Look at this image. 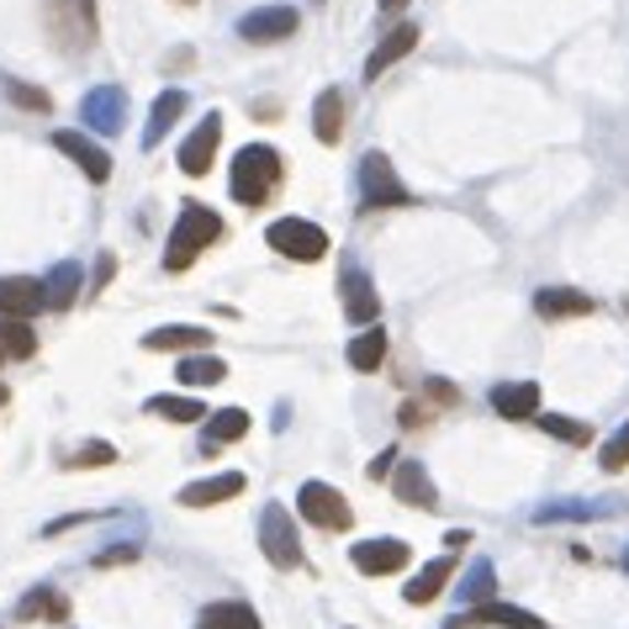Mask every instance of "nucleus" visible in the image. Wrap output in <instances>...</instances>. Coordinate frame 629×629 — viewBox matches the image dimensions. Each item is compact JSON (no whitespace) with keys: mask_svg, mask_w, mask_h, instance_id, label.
<instances>
[{"mask_svg":"<svg viewBox=\"0 0 629 629\" xmlns=\"http://www.w3.org/2000/svg\"><path fill=\"white\" fill-rule=\"evenodd\" d=\"M222 239V217L202 202H185L175 217V228H170V249H164V270H191V260L211 249V243Z\"/></svg>","mask_w":629,"mask_h":629,"instance_id":"1","label":"nucleus"},{"mask_svg":"<svg viewBox=\"0 0 629 629\" xmlns=\"http://www.w3.org/2000/svg\"><path fill=\"white\" fill-rule=\"evenodd\" d=\"M275 185H281V153L270 149V144H249V149H239L233 175H228L233 202H243V207H265Z\"/></svg>","mask_w":629,"mask_h":629,"instance_id":"2","label":"nucleus"},{"mask_svg":"<svg viewBox=\"0 0 629 629\" xmlns=\"http://www.w3.org/2000/svg\"><path fill=\"white\" fill-rule=\"evenodd\" d=\"M265 243L275 254H286V260H301V265L329 254V233L318 222H307V217H275L265 228Z\"/></svg>","mask_w":629,"mask_h":629,"instance_id":"3","label":"nucleus"},{"mask_svg":"<svg viewBox=\"0 0 629 629\" xmlns=\"http://www.w3.org/2000/svg\"><path fill=\"white\" fill-rule=\"evenodd\" d=\"M260 545H265V561L281 571L301 567V539H297V518L286 503H265L260 513Z\"/></svg>","mask_w":629,"mask_h":629,"instance_id":"4","label":"nucleus"},{"mask_svg":"<svg viewBox=\"0 0 629 629\" xmlns=\"http://www.w3.org/2000/svg\"><path fill=\"white\" fill-rule=\"evenodd\" d=\"M359 202H365V211L408 207V185L397 180L387 153H365V159H359Z\"/></svg>","mask_w":629,"mask_h":629,"instance_id":"5","label":"nucleus"},{"mask_svg":"<svg viewBox=\"0 0 629 629\" xmlns=\"http://www.w3.org/2000/svg\"><path fill=\"white\" fill-rule=\"evenodd\" d=\"M297 513L307 524H318V529H350L355 524V508L344 503V492L329 487V481H307L297 492Z\"/></svg>","mask_w":629,"mask_h":629,"instance_id":"6","label":"nucleus"},{"mask_svg":"<svg viewBox=\"0 0 629 629\" xmlns=\"http://www.w3.org/2000/svg\"><path fill=\"white\" fill-rule=\"evenodd\" d=\"M297 27L301 16L291 5H260L239 22V37L243 43H286V37H297Z\"/></svg>","mask_w":629,"mask_h":629,"instance_id":"7","label":"nucleus"},{"mask_svg":"<svg viewBox=\"0 0 629 629\" xmlns=\"http://www.w3.org/2000/svg\"><path fill=\"white\" fill-rule=\"evenodd\" d=\"M48 307L43 297V281H32V275H0V318H16V323H27Z\"/></svg>","mask_w":629,"mask_h":629,"instance_id":"8","label":"nucleus"},{"mask_svg":"<svg viewBox=\"0 0 629 629\" xmlns=\"http://www.w3.org/2000/svg\"><path fill=\"white\" fill-rule=\"evenodd\" d=\"M80 122L95 127V133H117L122 122H127V90L122 85H95L80 101Z\"/></svg>","mask_w":629,"mask_h":629,"instance_id":"9","label":"nucleus"},{"mask_svg":"<svg viewBox=\"0 0 629 629\" xmlns=\"http://www.w3.org/2000/svg\"><path fill=\"white\" fill-rule=\"evenodd\" d=\"M54 149H59L64 159H75V164H80V170H85L95 185H101V180H112V153L101 149L95 138H85V133L64 127V133H54Z\"/></svg>","mask_w":629,"mask_h":629,"instance_id":"10","label":"nucleus"},{"mask_svg":"<svg viewBox=\"0 0 629 629\" xmlns=\"http://www.w3.org/2000/svg\"><path fill=\"white\" fill-rule=\"evenodd\" d=\"M217 144H222V117L211 112V117L180 144V170H185L191 180H202L211 170V159H217Z\"/></svg>","mask_w":629,"mask_h":629,"instance_id":"11","label":"nucleus"},{"mask_svg":"<svg viewBox=\"0 0 629 629\" xmlns=\"http://www.w3.org/2000/svg\"><path fill=\"white\" fill-rule=\"evenodd\" d=\"M350 556H355V571H365V576H391V571L408 567L413 550L402 539H359Z\"/></svg>","mask_w":629,"mask_h":629,"instance_id":"12","label":"nucleus"},{"mask_svg":"<svg viewBox=\"0 0 629 629\" xmlns=\"http://www.w3.org/2000/svg\"><path fill=\"white\" fill-rule=\"evenodd\" d=\"M391 492H397V503H408V508H439V492H434V481L423 471V460H402V466L391 471Z\"/></svg>","mask_w":629,"mask_h":629,"instance_id":"13","label":"nucleus"},{"mask_svg":"<svg viewBox=\"0 0 629 629\" xmlns=\"http://www.w3.org/2000/svg\"><path fill=\"white\" fill-rule=\"evenodd\" d=\"M419 37H423V32L413 27V22H397V27L376 43V54L365 59V80H381V69H391L397 59H408V54L419 48Z\"/></svg>","mask_w":629,"mask_h":629,"instance_id":"14","label":"nucleus"},{"mask_svg":"<svg viewBox=\"0 0 629 629\" xmlns=\"http://www.w3.org/2000/svg\"><path fill=\"white\" fill-rule=\"evenodd\" d=\"M344 312H350V323H376L381 318V291L365 270H344Z\"/></svg>","mask_w":629,"mask_h":629,"instance_id":"15","label":"nucleus"},{"mask_svg":"<svg viewBox=\"0 0 629 629\" xmlns=\"http://www.w3.org/2000/svg\"><path fill=\"white\" fill-rule=\"evenodd\" d=\"M239 492H243V477L239 471H222V477L180 487V503H185V508H211V503H228V498H239Z\"/></svg>","mask_w":629,"mask_h":629,"instance_id":"16","label":"nucleus"},{"mask_svg":"<svg viewBox=\"0 0 629 629\" xmlns=\"http://www.w3.org/2000/svg\"><path fill=\"white\" fill-rule=\"evenodd\" d=\"M598 301L587 297V291H571V286H545L535 291V312L539 318H587Z\"/></svg>","mask_w":629,"mask_h":629,"instance_id":"17","label":"nucleus"},{"mask_svg":"<svg viewBox=\"0 0 629 629\" xmlns=\"http://www.w3.org/2000/svg\"><path fill=\"white\" fill-rule=\"evenodd\" d=\"M492 408H498V419H539V387L535 381H503V387H492Z\"/></svg>","mask_w":629,"mask_h":629,"instance_id":"18","label":"nucleus"},{"mask_svg":"<svg viewBox=\"0 0 629 629\" xmlns=\"http://www.w3.org/2000/svg\"><path fill=\"white\" fill-rule=\"evenodd\" d=\"M466 625H492V629H550L545 619H535L529 608H513V603H481L466 614Z\"/></svg>","mask_w":629,"mask_h":629,"instance_id":"19","label":"nucleus"},{"mask_svg":"<svg viewBox=\"0 0 629 629\" xmlns=\"http://www.w3.org/2000/svg\"><path fill=\"white\" fill-rule=\"evenodd\" d=\"M449 576H455V561H449V556H439V561H428V567H423L419 576H413V582L402 587V598L413 603V608H423V603H434L439 593H445Z\"/></svg>","mask_w":629,"mask_h":629,"instance_id":"20","label":"nucleus"},{"mask_svg":"<svg viewBox=\"0 0 629 629\" xmlns=\"http://www.w3.org/2000/svg\"><path fill=\"white\" fill-rule=\"evenodd\" d=\"M211 333L196 329V323H170V329H153L144 333V350H153V355H164V350H207Z\"/></svg>","mask_w":629,"mask_h":629,"instance_id":"21","label":"nucleus"},{"mask_svg":"<svg viewBox=\"0 0 629 629\" xmlns=\"http://www.w3.org/2000/svg\"><path fill=\"white\" fill-rule=\"evenodd\" d=\"M180 112H185V90H164V95L153 101L149 127H144V149H159V144H164V133L180 122Z\"/></svg>","mask_w":629,"mask_h":629,"instance_id":"22","label":"nucleus"},{"mask_svg":"<svg viewBox=\"0 0 629 629\" xmlns=\"http://www.w3.org/2000/svg\"><path fill=\"white\" fill-rule=\"evenodd\" d=\"M249 434V413L243 408H222V413H207V434H202V449H222L233 445V439H243Z\"/></svg>","mask_w":629,"mask_h":629,"instance_id":"23","label":"nucleus"},{"mask_svg":"<svg viewBox=\"0 0 629 629\" xmlns=\"http://www.w3.org/2000/svg\"><path fill=\"white\" fill-rule=\"evenodd\" d=\"M312 133H318V144H339L344 138V95L339 90H323L312 101Z\"/></svg>","mask_w":629,"mask_h":629,"instance_id":"24","label":"nucleus"},{"mask_svg":"<svg viewBox=\"0 0 629 629\" xmlns=\"http://www.w3.org/2000/svg\"><path fill=\"white\" fill-rule=\"evenodd\" d=\"M85 291V275H80V265L75 260H64V265H54V275L43 281V297H48V307H75V297Z\"/></svg>","mask_w":629,"mask_h":629,"instance_id":"25","label":"nucleus"},{"mask_svg":"<svg viewBox=\"0 0 629 629\" xmlns=\"http://www.w3.org/2000/svg\"><path fill=\"white\" fill-rule=\"evenodd\" d=\"M196 629H265V625H260V614L249 603H211L196 619Z\"/></svg>","mask_w":629,"mask_h":629,"instance_id":"26","label":"nucleus"},{"mask_svg":"<svg viewBox=\"0 0 629 629\" xmlns=\"http://www.w3.org/2000/svg\"><path fill=\"white\" fill-rule=\"evenodd\" d=\"M32 355H37V333H32V323L0 318V365H5V359H32Z\"/></svg>","mask_w":629,"mask_h":629,"instance_id":"27","label":"nucleus"},{"mask_svg":"<svg viewBox=\"0 0 629 629\" xmlns=\"http://www.w3.org/2000/svg\"><path fill=\"white\" fill-rule=\"evenodd\" d=\"M64 614H69V598H64V593H54V587H32L27 598L16 603V619H64Z\"/></svg>","mask_w":629,"mask_h":629,"instance_id":"28","label":"nucleus"},{"mask_svg":"<svg viewBox=\"0 0 629 629\" xmlns=\"http://www.w3.org/2000/svg\"><path fill=\"white\" fill-rule=\"evenodd\" d=\"M381 359H387V333L381 329H365L359 339H350V365L355 370H381Z\"/></svg>","mask_w":629,"mask_h":629,"instance_id":"29","label":"nucleus"},{"mask_svg":"<svg viewBox=\"0 0 629 629\" xmlns=\"http://www.w3.org/2000/svg\"><path fill=\"white\" fill-rule=\"evenodd\" d=\"M222 376H228V365L217 355H185L180 359V381H185V387H217Z\"/></svg>","mask_w":629,"mask_h":629,"instance_id":"30","label":"nucleus"},{"mask_svg":"<svg viewBox=\"0 0 629 629\" xmlns=\"http://www.w3.org/2000/svg\"><path fill=\"white\" fill-rule=\"evenodd\" d=\"M149 413H153V419H170V423L207 419V408H202L196 397H149Z\"/></svg>","mask_w":629,"mask_h":629,"instance_id":"31","label":"nucleus"},{"mask_svg":"<svg viewBox=\"0 0 629 629\" xmlns=\"http://www.w3.org/2000/svg\"><path fill=\"white\" fill-rule=\"evenodd\" d=\"M614 508H603V503H545L535 513L539 524H556V518H571V524H582V518H608Z\"/></svg>","mask_w":629,"mask_h":629,"instance_id":"32","label":"nucleus"},{"mask_svg":"<svg viewBox=\"0 0 629 629\" xmlns=\"http://www.w3.org/2000/svg\"><path fill=\"white\" fill-rule=\"evenodd\" d=\"M492 593H498V571H492V561H471V576H466V603L481 608V603H492Z\"/></svg>","mask_w":629,"mask_h":629,"instance_id":"33","label":"nucleus"},{"mask_svg":"<svg viewBox=\"0 0 629 629\" xmlns=\"http://www.w3.org/2000/svg\"><path fill=\"white\" fill-rule=\"evenodd\" d=\"M539 428H545V434H556V439H567V445H587V439H593V428H587V423H576V419H567V413H545Z\"/></svg>","mask_w":629,"mask_h":629,"instance_id":"34","label":"nucleus"},{"mask_svg":"<svg viewBox=\"0 0 629 629\" xmlns=\"http://www.w3.org/2000/svg\"><path fill=\"white\" fill-rule=\"evenodd\" d=\"M598 466H603V471H625V466H629V419L619 423V434L598 449Z\"/></svg>","mask_w":629,"mask_h":629,"instance_id":"35","label":"nucleus"},{"mask_svg":"<svg viewBox=\"0 0 629 629\" xmlns=\"http://www.w3.org/2000/svg\"><path fill=\"white\" fill-rule=\"evenodd\" d=\"M5 95L16 101V106H27V112H54V101H48V90H32V85H22V80H5Z\"/></svg>","mask_w":629,"mask_h":629,"instance_id":"36","label":"nucleus"},{"mask_svg":"<svg viewBox=\"0 0 629 629\" xmlns=\"http://www.w3.org/2000/svg\"><path fill=\"white\" fill-rule=\"evenodd\" d=\"M112 460H117V449L106 445V439H90V445L75 449V460H69V466H90V471H95V466H112Z\"/></svg>","mask_w":629,"mask_h":629,"instance_id":"37","label":"nucleus"},{"mask_svg":"<svg viewBox=\"0 0 629 629\" xmlns=\"http://www.w3.org/2000/svg\"><path fill=\"white\" fill-rule=\"evenodd\" d=\"M117 561H138V545H122V550H106V556H95V567H117Z\"/></svg>","mask_w":629,"mask_h":629,"instance_id":"38","label":"nucleus"},{"mask_svg":"<svg viewBox=\"0 0 629 629\" xmlns=\"http://www.w3.org/2000/svg\"><path fill=\"white\" fill-rule=\"evenodd\" d=\"M391 460H397V449H381V455H376V460H370V481H381L391 471Z\"/></svg>","mask_w":629,"mask_h":629,"instance_id":"39","label":"nucleus"},{"mask_svg":"<svg viewBox=\"0 0 629 629\" xmlns=\"http://www.w3.org/2000/svg\"><path fill=\"white\" fill-rule=\"evenodd\" d=\"M402 5H408V0H381V11H402Z\"/></svg>","mask_w":629,"mask_h":629,"instance_id":"40","label":"nucleus"},{"mask_svg":"<svg viewBox=\"0 0 629 629\" xmlns=\"http://www.w3.org/2000/svg\"><path fill=\"white\" fill-rule=\"evenodd\" d=\"M439 629H466V619H449V625H439Z\"/></svg>","mask_w":629,"mask_h":629,"instance_id":"41","label":"nucleus"},{"mask_svg":"<svg viewBox=\"0 0 629 629\" xmlns=\"http://www.w3.org/2000/svg\"><path fill=\"white\" fill-rule=\"evenodd\" d=\"M0 408H5V387H0Z\"/></svg>","mask_w":629,"mask_h":629,"instance_id":"42","label":"nucleus"},{"mask_svg":"<svg viewBox=\"0 0 629 629\" xmlns=\"http://www.w3.org/2000/svg\"><path fill=\"white\" fill-rule=\"evenodd\" d=\"M625 571H629V550H625Z\"/></svg>","mask_w":629,"mask_h":629,"instance_id":"43","label":"nucleus"},{"mask_svg":"<svg viewBox=\"0 0 629 629\" xmlns=\"http://www.w3.org/2000/svg\"><path fill=\"white\" fill-rule=\"evenodd\" d=\"M180 5H191V0H180Z\"/></svg>","mask_w":629,"mask_h":629,"instance_id":"44","label":"nucleus"}]
</instances>
